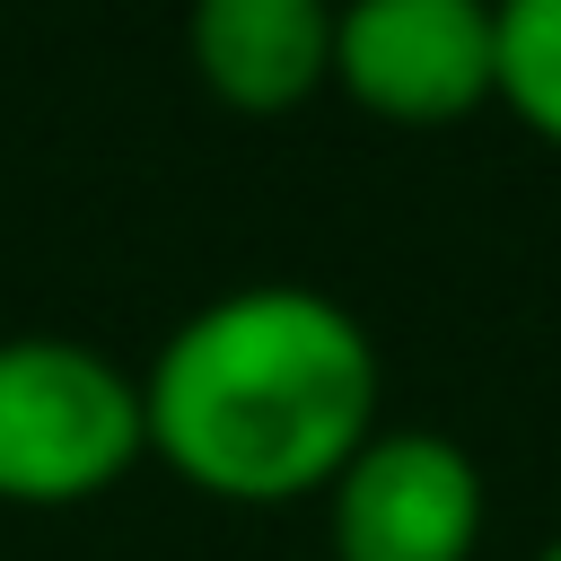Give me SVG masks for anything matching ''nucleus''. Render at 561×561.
Masks as SVG:
<instances>
[{
    "label": "nucleus",
    "mask_w": 561,
    "mask_h": 561,
    "mask_svg": "<svg viewBox=\"0 0 561 561\" xmlns=\"http://www.w3.org/2000/svg\"><path fill=\"white\" fill-rule=\"evenodd\" d=\"M377 342L316 280H237L202 298L140 368L149 456L228 508L324 491L377 430Z\"/></svg>",
    "instance_id": "nucleus-1"
},
{
    "label": "nucleus",
    "mask_w": 561,
    "mask_h": 561,
    "mask_svg": "<svg viewBox=\"0 0 561 561\" xmlns=\"http://www.w3.org/2000/svg\"><path fill=\"white\" fill-rule=\"evenodd\" d=\"M149 456L140 377L79 333H0V500L79 508Z\"/></svg>",
    "instance_id": "nucleus-2"
},
{
    "label": "nucleus",
    "mask_w": 561,
    "mask_h": 561,
    "mask_svg": "<svg viewBox=\"0 0 561 561\" xmlns=\"http://www.w3.org/2000/svg\"><path fill=\"white\" fill-rule=\"evenodd\" d=\"M491 517L482 465L447 430H368L359 456L324 482L333 561H473Z\"/></svg>",
    "instance_id": "nucleus-3"
},
{
    "label": "nucleus",
    "mask_w": 561,
    "mask_h": 561,
    "mask_svg": "<svg viewBox=\"0 0 561 561\" xmlns=\"http://www.w3.org/2000/svg\"><path fill=\"white\" fill-rule=\"evenodd\" d=\"M491 70V0H333V88L377 123H465Z\"/></svg>",
    "instance_id": "nucleus-4"
},
{
    "label": "nucleus",
    "mask_w": 561,
    "mask_h": 561,
    "mask_svg": "<svg viewBox=\"0 0 561 561\" xmlns=\"http://www.w3.org/2000/svg\"><path fill=\"white\" fill-rule=\"evenodd\" d=\"M184 61L237 114H289L333 88V0H184Z\"/></svg>",
    "instance_id": "nucleus-5"
},
{
    "label": "nucleus",
    "mask_w": 561,
    "mask_h": 561,
    "mask_svg": "<svg viewBox=\"0 0 561 561\" xmlns=\"http://www.w3.org/2000/svg\"><path fill=\"white\" fill-rule=\"evenodd\" d=\"M491 96L561 149V0H491Z\"/></svg>",
    "instance_id": "nucleus-6"
},
{
    "label": "nucleus",
    "mask_w": 561,
    "mask_h": 561,
    "mask_svg": "<svg viewBox=\"0 0 561 561\" xmlns=\"http://www.w3.org/2000/svg\"><path fill=\"white\" fill-rule=\"evenodd\" d=\"M535 561H561V535H552V543H543V552H535Z\"/></svg>",
    "instance_id": "nucleus-7"
}]
</instances>
